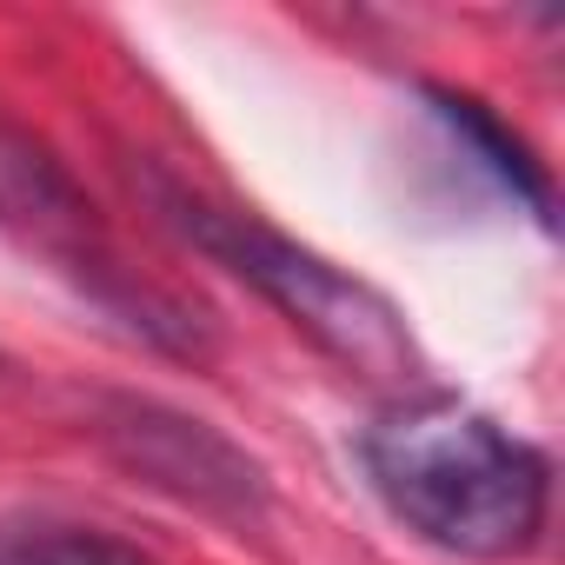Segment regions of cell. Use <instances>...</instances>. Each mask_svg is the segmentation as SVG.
Instances as JSON below:
<instances>
[{
  "label": "cell",
  "instance_id": "cell-4",
  "mask_svg": "<svg viewBox=\"0 0 565 565\" xmlns=\"http://www.w3.org/2000/svg\"><path fill=\"white\" fill-rule=\"evenodd\" d=\"M433 107H439V120H446V127H452V134H459V140H466V147H472V153L512 186V193H519V200H532L539 220H552V186H545V173H539V160L525 153L519 134H505L472 94H446V87H433Z\"/></svg>",
  "mask_w": 565,
  "mask_h": 565
},
{
  "label": "cell",
  "instance_id": "cell-2",
  "mask_svg": "<svg viewBox=\"0 0 565 565\" xmlns=\"http://www.w3.org/2000/svg\"><path fill=\"white\" fill-rule=\"evenodd\" d=\"M160 206L173 213V226L206 246L226 273H239L246 287H259L279 313H287L320 353H333L347 373H366V380H413V333L406 320L393 313V300H380L366 279L340 273L333 259H320L313 246L273 233L233 206H213L200 193H180V186H160Z\"/></svg>",
  "mask_w": 565,
  "mask_h": 565
},
{
  "label": "cell",
  "instance_id": "cell-1",
  "mask_svg": "<svg viewBox=\"0 0 565 565\" xmlns=\"http://www.w3.org/2000/svg\"><path fill=\"white\" fill-rule=\"evenodd\" d=\"M360 459L386 512L439 552L519 558L545 532V499H552L545 459L492 413L452 393L393 399L366 426Z\"/></svg>",
  "mask_w": 565,
  "mask_h": 565
},
{
  "label": "cell",
  "instance_id": "cell-5",
  "mask_svg": "<svg viewBox=\"0 0 565 565\" xmlns=\"http://www.w3.org/2000/svg\"><path fill=\"white\" fill-rule=\"evenodd\" d=\"M0 565H153V558L107 532H34L0 552Z\"/></svg>",
  "mask_w": 565,
  "mask_h": 565
},
{
  "label": "cell",
  "instance_id": "cell-3",
  "mask_svg": "<svg viewBox=\"0 0 565 565\" xmlns=\"http://www.w3.org/2000/svg\"><path fill=\"white\" fill-rule=\"evenodd\" d=\"M0 226H8L28 253L54 259L87 300L140 320L147 333H167L160 300L147 287H134V273L120 266L107 226L94 220L81 186L61 173V160L47 147H34L28 134H8V127H0Z\"/></svg>",
  "mask_w": 565,
  "mask_h": 565
}]
</instances>
